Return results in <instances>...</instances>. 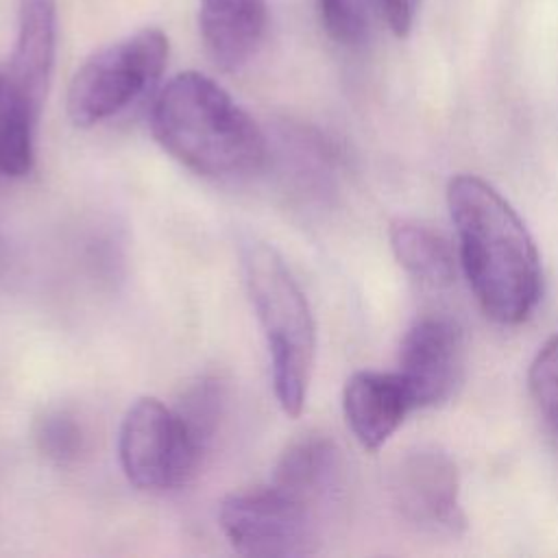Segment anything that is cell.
I'll return each instance as SVG.
<instances>
[{
  "mask_svg": "<svg viewBox=\"0 0 558 558\" xmlns=\"http://www.w3.org/2000/svg\"><path fill=\"white\" fill-rule=\"evenodd\" d=\"M447 205L458 257L482 312L501 325L523 323L541 299L543 272L532 233L517 209L477 174L449 181Z\"/></svg>",
  "mask_w": 558,
  "mask_h": 558,
  "instance_id": "1",
  "label": "cell"
},
{
  "mask_svg": "<svg viewBox=\"0 0 558 558\" xmlns=\"http://www.w3.org/2000/svg\"><path fill=\"white\" fill-rule=\"evenodd\" d=\"M148 124L170 157L207 179L248 177L268 157L259 124L201 72L172 76L155 94Z\"/></svg>",
  "mask_w": 558,
  "mask_h": 558,
  "instance_id": "2",
  "label": "cell"
},
{
  "mask_svg": "<svg viewBox=\"0 0 558 558\" xmlns=\"http://www.w3.org/2000/svg\"><path fill=\"white\" fill-rule=\"evenodd\" d=\"M242 270L266 340L277 403L288 416H299L305 408L316 355L310 303L283 257L266 242H244Z\"/></svg>",
  "mask_w": 558,
  "mask_h": 558,
  "instance_id": "3",
  "label": "cell"
},
{
  "mask_svg": "<svg viewBox=\"0 0 558 558\" xmlns=\"http://www.w3.org/2000/svg\"><path fill=\"white\" fill-rule=\"evenodd\" d=\"M168 50L163 31L142 28L87 57L68 85L72 124H100L146 96L163 74Z\"/></svg>",
  "mask_w": 558,
  "mask_h": 558,
  "instance_id": "4",
  "label": "cell"
},
{
  "mask_svg": "<svg viewBox=\"0 0 558 558\" xmlns=\"http://www.w3.org/2000/svg\"><path fill=\"white\" fill-rule=\"evenodd\" d=\"M205 453L179 410L157 397L135 399L122 416L118 458L122 473L140 490L166 493L185 486Z\"/></svg>",
  "mask_w": 558,
  "mask_h": 558,
  "instance_id": "5",
  "label": "cell"
},
{
  "mask_svg": "<svg viewBox=\"0 0 558 558\" xmlns=\"http://www.w3.org/2000/svg\"><path fill=\"white\" fill-rule=\"evenodd\" d=\"M323 521L325 517L272 484L231 493L218 508V523L229 545L255 558L316 554L323 543Z\"/></svg>",
  "mask_w": 558,
  "mask_h": 558,
  "instance_id": "6",
  "label": "cell"
},
{
  "mask_svg": "<svg viewBox=\"0 0 558 558\" xmlns=\"http://www.w3.org/2000/svg\"><path fill=\"white\" fill-rule=\"evenodd\" d=\"M390 495L401 519L418 532L456 538L466 527L458 466L436 445H416L399 456L390 473Z\"/></svg>",
  "mask_w": 558,
  "mask_h": 558,
  "instance_id": "7",
  "label": "cell"
},
{
  "mask_svg": "<svg viewBox=\"0 0 558 558\" xmlns=\"http://www.w3.org/2000/svg\"><path fill=\"white\" fill-rule=\"evenodd\" d=\"M466 366L462 327L445 314L416 318L401 340L399 375L414 410L447 403L460 388Z\"/></svg>",
  "mask_w": 558,
  "mask_h": 558,
  "instance_id": "8",
  "label": "cell"
},
{
  "mask_svg": "<svg viewBox=\"0 0 558 558\" xmlns=\"http://www.w3.org/2000/svg\"><path fill=\"white\" fill-rule=\"evenodd\" d=\"M414 410L410 390L399 371H357L342 390V412L355 440L381 449Z\"/></svg>",
  "mask_w": 558,
  "mask_h": 558,
  "instance_id": "9",
  "label": "cell"
},
{
  "mask_svg": "<svg viewBox=\"0 0 558 558\" xmlns=\"http://www.w3.org/2000/svg\"><path fill=\"white\" fill-rule=\"evenodd\" d=\"M342 471L338 445L325 434H305L283 449L270 484L327 519L340 497Z\"/></svg>",
  "mask_w": 558,
  "mask_h": 558,
  "instance_id": "10",
  "label": "cell"
},
{
  "mask_svg": "<svg viewBox=\"0 0 558 558\" xmlns=\"http://www.w3.org/2000/svg\"><path fill=\"white\" fill-rule=\"evenodd\" d=\"M57 50V0H17V35L9 74L41 113Z\"/></svg>",
  "mask_w": 558,
  "mask_h": 558,
  "instance_id": "11",
  "label": "cell"
},
{
  "mask_svg": "<svg viewBox=\"0 0 558 558\" xmlns=\"http://www.w3.org/2000/svg\"><path fill=\"white\" fill-rule=\"evenodd\" d=\"M198 26L211 61L225 72H235L262 44L266 0H201Z\"/></svg>",
  "mask_w": 558,
  "mask_h": 558,
  "instance_id": "12",
  "label": "cell"
},
{
  "mask_svg": "<svg viewBox=\"0 0 558 558\" xmlns=\"http://www.w3.org/2000/svg\"><path fill=\"white\" fill-rule=\"evenodd\" d=\"M390 248L399 266L429 288H447L456 279V255L449 240L416 218L390 225Z\"/></svg>",
  "mask_w": 558,
  "mask_h": 558,
  "instance_id": "13",
  "label": "cell"
},
{
  "mask_svg": "<svg viewBox=\"0 0 558 558\" xmlns=\"http://www.w3.org/2000/svg\"><path fill=\"white\" fill-rule=\"evenodd\" d=\"M39 111L0 63V179H22L35 163V124Z\"/></svg>",
  "mask_w": 558,
  "mask_h": 558,
  "instance_id": "14",
  "label": "cell"
},
{
  "mask_svg": "<svg viewBox=\"0 0 558 558\" xmlns=\"http://www.w3.org/2000/svg\"><path fill=\"white\" fill-rule=\"evenodd\" d=\"M35 445L57 466L76 464L87 451V429L68 408H50L35 421Z\"/></svg>",
  "mask_w": 558,
  "mask_h": 558,
  "instance_id": "15",
  "label": "cell"
},
{
  "mask_svg": "<svg viewBox=\"0 0 558 558\" xmlns=\"http://www.w3.org/2000/svg\"><path fill=\"white\" fill-rule=\"evenodd\" d=\"M185 425L198 445L209 451L222 410H225V386L216 377H201L192 384L177 405Z\"/></svg>",
  "mask_w": 558,
  "mask_h": 558,
  "instance_id": "16",
  "label": "cell"
},
{
  "mask_svg": "<svg viewBox=\"0 0 558 558\" xmlns=\"http://www.w3.org/2000/svg\"><path fill=\"white\" fill-rule=\"evenodd\" d=\"M527 386L538 416L558 445V333L534 355L527 371Z\"/></svg>",
  "mask_w": 558,
  "mask_h": 558,
  "instance_id": "17",
  "label": "cell"
},
{
  "mask_svg": "<svg viewBox=\"0 0 558 558\" xmlns=\"http://www.w3.org/2000/svg\"><path fill=\"white\" fill-rule=\"evenodd\" d=\"M320 24L331 41L357 48L368 39L373 0H316Z\"/></svg>",
  "mask_w": 558,
  "mask_h": 558,
  "instance_id": "18",
  "label": "cell"
},
{
  "mask_svg": "<svg viewBox=\"0 0 558 558\" xmlns=\"http://www.w3.org/2000/svg\"><path fill=\"white\" fill-rule=\"evenodd\" d=\"M384 20L397 37H408L414 28L421 0H379Z\"/></svg>",
  "mask_w": 558,
  "mask_h": 558,
  "instance_id": "19",
  "label": "cell"
}]
</instances>
